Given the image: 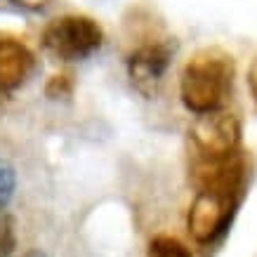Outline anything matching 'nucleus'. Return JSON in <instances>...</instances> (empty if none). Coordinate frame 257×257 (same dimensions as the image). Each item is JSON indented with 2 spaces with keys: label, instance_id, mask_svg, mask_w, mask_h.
Wrapping results in <instances>:
<instances>
[{
  "label": "nucleus",
  "instance_id": "1",
  "mask_svg": "<svg viewBox=\"0 0 257 257\" xmlns=\"http://www.w3.org/2000/svg\"><path fill=\"white\" fill-rule=\"evenodd\" d=\"M248 158L241 151L224 161H196L191 168V182L196 194L189 208V234L198 243H212L224 234L248 187Z\"/></svg>",
  "mask_w": 257,
  "mask_h": 257
},
{
  "label": "nucleus",
  "instance_id": "2",
  "mask_svg": "<svg viewBox=\"0 0 257 257\" xmlns=\"http://www.w3.org/2000/svg\"><path fill=\"white\" fill-rule=\"evenodd\" d=\"M236 62L222 47H203L187 59L179 76V94L196 116L219 111L234 87Z\"/></svg>",
  "mask_w": 257,
  "mask_h": 257
},
{
  "label": "nucleus",
  "instance_id": "3",
  "mask_svg": "<svg viewBox=\"0 0 257 257\" xmlns=\"http://www.w3.org/2000/svg\"><path fill=\"white\" fill-rule=\"evenodd\" d=\"M104 43V31L92 17L64 15L43 29V47L62 62H80L94 55Z\"/></svg>",
  "mask_w": 257,
  "mask_h": 257
},
{
  "label": "nucleus",
  "instance_id": "4",
  "mask_svg": "<svg viewBox=\"0 0 257 257\" xmlns=\"http://www.w3.org/2000/svg\"><path fill=\"white\" fill-rule=\"evenodd\" d=\"M241 135V118L222 109L203 113L191 125V142L203 161H224L238 154Z\"/></svg>",
  "mask_w": 257,
  "mask_h": 257
},
{
  "label": "nucleus",
  "instance_id": "5",
  "mask_svg": "<svg viewBox=\"0 0 257 257\" xmlns=\"http://www.w3.org/2000/svg\"><path fill=\"white\" fill-rule=\"evenodd\" d=\"M172 52H175V43L168 40H158V43H147V45L137 47L130 59H127V73L133 85L144 94H151L158 90L163 83V76L168 66H170Z\"/></svg>",
  "mask_w": 257,
  "mask_h": 257
},
{
  "label": "nucleus",
  "instance_id": "6",
  "mask_svg": "<svg viewBox=\"0 0 257 257\" xmlns=\"http://www.w3.org/2000/svg\"><path fill=\"white\" fill-rule=\"evenodd\" d=\"M36 69V57L22 40L0 38V94L22 87Z\"/></svg>",
  "mask_w": 257,
  "mask_h": 257
},
{
  "label": "nucleus",
  "instance_id": "7",
  "mask_svg": "<svg viewBox=\"0 0 257 257\" xmlns=\"http://www.w3.org/2000/svg\"><path fill=\"white\" fill-rule=\"evenodd\" d=\"M147 257H191L189 248L172 236H156L149 243Z\"/></svg>",
  "mask_w": 257,
  "mask_h": 257
},
{
  "label": "nucleus",
  "instance_id": "8",
  "mask_svg": "<svg viewBox=\"0 0 257 257\" xmlns=\"http://www.w3.org/2000/svg\"><path fill=\"white\" fill-rule=\"evenodd\" d=\"M15 187H17V172L15 168L0 158V215L3 210L8 208V203L12 201V194H15Z\"/></svg>",
  "mask_w": 257,
  "mask_h": 257
},
{
  "label": "nucleus",
  "instance_id": "9",
  "mask_svg": "<svg viewBox=\"0 0 257 257\" xmlns=\"http://www.w3.org/2000/svg\"><path fill=\"white\" fill-rule=\"evenodd\" d=\"M17 248V234H15V219L10 215H0V257H10Z\"/></svg>",
  "mask_w": 257,
  "mask_h": 257
},
{
  "label": "nucleus",
  "instance_id": "10",
  "mask_svg": "<svg viewBox=\"0 0 257 257\" xmlns=\"http://www.w3.org/2000/svg\"><path fill=\"white\" fill-rule=\"evenodd\" d=\"M71 92V80L69 76H52V80L47 83V94L57 99V97H66Z\"/></svg>",
  "mask_w": 257,
  "mask_h": 257
},
{
  "label": "nucleus",
  "instance_id": "11",
  "mask_svg": "<svg viewBox=\"0 0 257 257\" xmlns=\"http://www.w3.org/2000/svg\"><path fill=\"white\" fill-rule=\"evenodd\" d=\"M248 87H250V94H252V101L257 106V55L248 66Z\"/></svg>",
  "mask_w": 257,
  "mask_h": 257
},
{
  "label": "nucleus",
  "instance_id": "12",
  "mask_svg": "<svg viewBox=\"0 0 257 257\" xmlns=\"http://www.w3.org/2000/svg\"><path fill=\"white\" fill-rule=\"evenodd\" d=\"M12 5H17V8L22 10H29V12H38V10H43L50 3V0H10Z\"/></svg>",
  "mask_w": 257,
  "mask_h": 257
}]
</instances>
